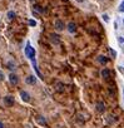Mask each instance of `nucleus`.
I'll use <instances>...</instances> for the list:
<instances>
[{"instance_id":"18","label":"nucleus","mask_w":124,"mask_h":128,"mask_svg":"<svg viewBox=\"0 0 124 128\" xmlns=\"http://www.w3.org/2000/svg\"><path fill=\"white\" fill-rule=\"evenodd\" d=\"M119 12H120V13H124V0L122 2V4L119 5Z\"/></svg>"},{"instance_id":"19","label":"nucleus","mask_w":124,"mask_h":128,"mask_svg":"<svg viewBox=\"0 0 124 128\" xmlns=\"http://www.w3.org/2000/svg\"><path fill=\"white\" fill-rule=\"evenodd\" d=\"M29 25L30 26H35L36 25V22L35 20H29Z\"/></svg>"},{"instance_id":"20","label":"nucleus","mask_w":124,"mask_h":128,"mask_svg":"<svg viewBox=\"0 0 124 128\" xmlns=\"http://www.w3.org/2000/svg\"><path fill=\"white\" fill-rule=\"evenodd\" d=\"M109 52H110V54H112L113 56H117V52H115V50H113L112 48H109Z\"/></svg>"},{"instance_id":"9","label":"nucleus","mask_w":124,"mask_h":128,"mask_svg":"<svg viewBox=\"0 0 124 128\" xmlns=\"http://www.w3.org/2000/svg\"><path fill=\"white\" fill-rule=\"evenodd\" d=\"M25 82H26L28 84H30V86H33V84H35V83H36V78H35L34 76H29V77H26V79H25Z\"/></svg>"},{"instance_id":"3","label":"nucleus","mask_w":124,"mask_h":128,"mask_svg":"<svg viewBox=\"0 0 124 128\" xmlns=\"http://www.w3.org/2000/svg\"><path fill=\"white\" fill-rule=\"evenodd\" d=\"M54 26H55V29H56V30H59V32L64 30V28H65L64 23L61 22V20H55V23H54Z\"/></svg>"},{"instance_id":"6","label":"nucleus","mask_w":124,"mask_h":128,"mask_svg":"<svg viewBox=\"0 0 124 128\" xmlns=\"http://www.w3.org/2000/svg\"><path fill=\"white\" fill-rule=\"evenodd\" d=\"M97 110H98L99 113H104V112H105V104H104L103 102H98V103H97Z\"/></svg>"},{"instance_id":"17","label":"nucleus","mask_w":124,"mask_h":128,"mask_svg":"<svg viewBox=\"0 0 124 128\" xmlns=\"http://www.w3.org/2000/svg\"><path fill=\"white\" fill-rule=\"evenodd\" d=\"M34 10H36L38 13H44V9H41V6H39V5H35L34 6Z\"/></svg>"},{"instance_id":"27","label":"nucleus","mask_w":124,"mask_h":128,"mask_svg":"<svg viewBox=\"0 0 124 128\" xmlns=\"http://www.w3.org/2000/svg\"><path fill=\"white\" fill-rule=\"evenodd\" d=\"M123 23H124V19H123Z\"/></svg>"},{"instance_id":"1","label":"nucleus","mask_w":124,"mask_h":128,"mask_svg":"<svg viewBox=\"0 0 124 128\" xmlns=\"http://www.w3.org/2000/svg\"><path fill=\"white\" fill-rule=\"evenodd\" d=\"M25 55L29 58V59H35V50H34V48L30 45V43H28L26 44V46H25Z\"/></svg>"},{"instance_id":"24","label":"nucleus","mask_w":124,"mask_h":128,"mask_svg":"<svg viewBox=\"0 0 124 128\" xmlns=\"http://www.w3.org/2000/svg\"><path fill=\"white\" fill-rule=\"evenodd\" d=\"M0 128H4V124H3L1 122H0Z\"/></svg>"},{"instance_id":"14","label":"nucleus","mask_w":124,"mask_h":128,"mask_svg":"<svg viewBox=\"0 0 124 128\" xmlns=\"http://www.w3.org/2000/svg\"><path fill=\"white\" fill-rule=\"evenodd\" d=\"M55 88H56L58 92H63V90H64V86H63V83H56V84H55Z\"/></svg>"},{"instance_id":"23","label":"nucleus","mask_w":124,"mask_h":128,"mask_svg":"<svg viewBox=\"0 0 124 128\" xmlns=\"http://www.w3.org/2000/svg\"><path fill=\"white\" fill-rule=\"evenodd\" d=\"M118 42H119L120 44H124V39H123L122 36H118Z\"/></svg>"},{"instance_id":"10","label":"nucleus","mask_w":124,"mask_h":128,"mask_svg":"<svg viewBox=\"0 0 124 128\" xmlns=\"http://www.w3.org/2000/svg\"><path fill=\"white\" fill-rule=\"evenodd\" d=\"M75 30H77V25H75V23L70 22V23L68 24V32H69V33H75Z\"/></svg>"},{"instance_id":"11","label":"nucleus","mask_w":124,"mask_h":128,"mask_svg":"<svg viewBox=\"0 0 124 128\" xmlns=\"http://www.w3.org/2000/svg\"><path fill=\"white\" fill-rule=\"evenodd\" d=\"M107 120H108L109 124H113V123H117L118 122V117H113L112 114H109L108 118H107Z\"/></svg>"},{"instance_id":"13","label":"nucleus","mask_w":124,"mask_h":128,"mask_svg":"<svg viewBox=\"0 0 124 128\" xmlns=\"http://www.w3.org/2000/svg\"><path fill=\"white\" fill-rule=\"evenodd\" d=\"M36 122H38L39 124H41V126H46V120H45V118L41 117V116H39V117L36 118Z\"/></svg>"},{"instance_id":"25","label":"nucleus","mask_w":124,"mask_h":128,"mask_svg":"<svg viewBox=\"0 0 124 128\" xmlns=\"http://www.w3.org/2000/svg\"><path fill=\"white\" fill-rule=\"evenodd\" d=\"M78 3H84V0H77Z\"/></svg>"},{"instance_id":"26","label":"nucleus","mask_w":124,"mask_h":128,"mask_svg":"<svg viewBox=\"0 0 124 128\" xmlns=\"http://www.w3.org/2000/svg\"><path fill=\"white\" fill-rule=\"evenodd\" d=\"M123 94H124V88H123Z\"/></svg>"},{"instance_id":"12","label":"nucleus","mask_w":124,"mask_h":128,"mask_svg":"<svg viewBox=\"0 0 124 128\" xmlns=\"http://www.w3.org/2000/svg\"><path fill=\"white\" fill-rule=\"evenodd\" d=\"M98 62H99L100 64H107V63H108V58L104 56V55H99V56H98Z\"/></svg>"},{"instance_id":"7","label":"nucleus","mask_w":124,"mask_h":128,"mask_svg":"<svg viewBox=\"0 0 124 128\" xmlns=\"http://www.w3.org/2000/svg\"><path fill=\"white\" fill-rule=\"evenodd\" d=\"M100 74H102V77H103L104 79H109V78H110V70H109L108 68H104Z\"/></svg>"},{"instance_id":"16","label":"nucleus","mask_w":124,"mask_h":128,"mask_svg":"<svg viewBox=\"0 0 124 128\" xmlns=\"http://www.w3.org/2000/svg\"><path fill=\"white\" fill-rule=\"evenodd\" d=\"M8 68H9L10 70H15V69H16V68H15V64H14L13 62H9V63H8Z\"/></svg>"},{"instance_id":"22","label":"nucleus","mask_w":124,"mask_h":128,"mask_svg":"<svg viewBox=\"0 0 124 128\" xmlns=\"http://www.w3.org/2000/svg\"><path fill=\"white\" fill-rule=\"evenodd\" d=\"M103 19H104V20H105V22H107V23H108V22H109V16H108V15H107V14H104V15H103Z\"/></svg>"},{"instance_id":"5","label":"nucleus","mask_w":124,"mask_h":128,"mask_svg":"<svg viewBox=\"0 0 124 128\" xmlns=\"http://www.w3.org/2000/svg\"><path fill=\"white\" fill-rule=\"evenodd\" d=\"M20 97H21V99H23L24 102H29V100H30V94H29L28 92H25V90H21V92H20Z\"/></svg>"},{"instance_id":"21","label":"nucleus","mask_w":124,"mask_h":128,"mask_svg":"<svg viewBox=\"0 0 124 128\" xmlns=\"http://www.w3.org/2000/svg\"><path fill=\"white\" fill-rule=\"evenodd\" d=\"M3 80H4V73L0 70V82H3Z\"/></svg>"},{"instance_id":"2","label":"nucleus","mask_w":124,"mask_h":128,"mask_svg":"<svg viewBox=\"0 0 124 128\" xmlns=\"http://www.w3.org/2000/svg\"><path fill=\"white\" fill-rule=\"evenodd\" d=\"M4 103H5V106H8V107L14 106V103H15L14 97H11V96H6V97H4Z\"/></svg>"},{"instance_id":"15","label":"nucleus","mask_w":124,"mask_h":128,"mask_svg":"<svg viewBox=\"0 0 124 128\" xmlns=\"http://www.w3.org/2000/svg\"><path fill=\"white\" fill-rule=\"evenodd\" d=\"M6 16H8V19H9V20H13V19H15V16H16V14H15L14 12H8V14H6Z\"/></svg>"},{"instance_id":"8","label":"nucleus","mask_w":124,"mask_h":128,"mask_svg":"<svg viewBox=\"0 0 124 128\" xmlns=\"http://www.w3.org/2000/svg\"><path fill=\"white\" fill-rule=\"evenodd\" d=\"M50 40H51L53 44H59L60 43L59 35H56V34H50Z\"/></svg>"},{"instance_id":"4","label":"nucleus","mask_w":124,"mask_h":128,"mask_svg":"<svg viewBox=\"0 0 124 128\" xmlns=\"http://www.w3.org/2000/svg\"><path fill=\"white\" fill-rule=\"evenodd\" d=\"M9 80H10V83L14 84V86H16V84L19 83V78H18V76L14 74V73H11V74L9 76Z\"/></svg>"}]
</instances>
